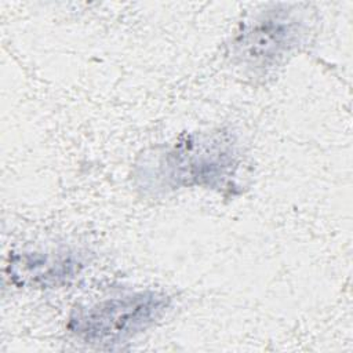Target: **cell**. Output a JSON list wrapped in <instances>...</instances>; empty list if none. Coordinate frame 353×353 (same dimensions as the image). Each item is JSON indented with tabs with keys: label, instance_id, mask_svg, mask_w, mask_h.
Returning <instances> with one entry per match:
<instances>
[{
	"label": "cell",
	"instance_id": "obj_1",
	"mask_svg": "<svg viewBox=\"0 0 353 353\" xmlns=\"http://www.w3.org/2000/svg\"><path fill=\"white\" fill-rule=\"evenodd\" d=\"M168 296L146 290L113 296L94 305L76 307L68 328L79 339L95 345L124 342L163 317Z\"/></svg>",
	"mask_w": 353,
	"mask_h": 353
},
{
	"label": "cell",
	"instance_id": "obj_2",
	"mask_svg": "<svg viewBox=\"0 0 353 353\" xmlns=\"http://www.w3.org/2000/svg\"><path fill=\"white\" fill-rule=\"evenodd\" d=\"M290 6H274L247 22L234 40V55L254 70L277 65L302 37V21Z\"/></svg>",
	"mask_w": 353,
	"mask_h": 353
},
{
	"label": "cell",
	"instance_id": "obj_3",
	"mask_svg": "<svg viewBox=\"0 0 353 353\" xmlns=\"http://www.w3.org/2000/svg\"><path fill=\"white\" fill-rule=\"evenodd\" d=\"M10 277L15 283L32 285H57L73 276L76 262L68 255L23 252L10 258Z\"/></svg>",
	"mask_w": 353,
	"mask_h": 353
}]
</instances>
